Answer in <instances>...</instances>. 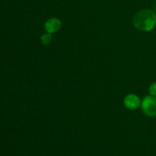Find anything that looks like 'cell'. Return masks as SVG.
Masks as SVG:
<instances>
[{"label":"cell","mask_w":156,"mask_h":156,"mask_svg":"<svg viewBox=\"0 0 156 156\" xmlns=\"http://www.w3.org/2000/svg\"><path fill=\"white\" fill-rule=\"evenodd\" d=\"M123 105L129 110H136L141 105V101L136 94H129L123 99Z\"/></svg>","instance_id":"cell-3"},{"label":"cell","mask_w":156,"mask_h":156,"mask_svg":"<svg viewBox=\"0 0 156 156\" xmlns=\"http://www.w3.org/2000/svg\"><path fill=\"white\" fill-rule=\"evenodd\" d=\"M62 26V23L59 18H49L44 24V28H45L46 32L50 34L56 33L59 31Z\"/></svg>","instance_id":"cell-4"},{"label":"cell","mask_w":156,"mask_h":156,"mask_svg":"<svg viewBox=\"0 0 156 156\" xmlns=\"http://www.w3.org/2000/svg\"><path fill=\"white\" fill-rule=\"evenodd\" d=\"M149 94L150 95L156 96V82H153L149 86Z\"/></svg>","instance_id":"cell-6"},{"label":"cell","mask_w":156,"mask_h":156,"mask_svg":"<svg viewBox=\"0 0 156 156\" xmlns=\"http://www.w3.org/2000/svg\"><path fill=\"white\" fill-rule=\"evenodd\" d=\"M155 9H156V7H155Z\"/></svg>","instance_id":"cell-7"},{"label":"cell","mask_w":156,"mask_h":156,"mask_svg":"<svg viewBox=\"0 0 156 156\" xmlns=\"http://www.w3.org/2000/svg\"><path fill=\"white\" fill-rule=\"evenodd\" d=\"M133 23L137 29L149 31L156 24V15L152 11L144 9L136 12L133 18Z\"/></svg>","instance_id":"cell-1"},{"label":"cell","mask_w":156,"mask_h":156,"mask_svg":"<svg viewBox=\"0 0 156 156\" xmlns=\"http://www.w3.org/2000/svg\"><path fill=\"white\" fill-rule=\"evenodd\" d=\"M142 110L149 117L156 116V96H146L141 102Z\"/></svg>","instance_id":"cell-2"},{"label":"cell","mask_w":156,"mask_h":156,"mask_svg":"<svg viewBox=\"0 0 156 156\" xmlns=\"http://www.w3.org/2000/svg\"><path fill=\"white\" fill-rule=\"evenodd\" d=\"M41 42L44 45H49V44L51 43L52 41V35L50 33H45L44 34H43L41 37Z\"/></svg>","instance_id":"cell-5"}]
</instances>
